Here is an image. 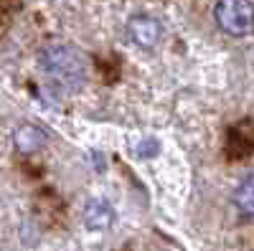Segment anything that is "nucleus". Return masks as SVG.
I'll use <instances>...</instances> for the list:
<instances>
[{
    "label": "nucleus",
    "mask_w": 254,
    "mask_h": 251,
    "mask_svg": "<svg viewBox=\"0 0 254 251\" xmlns=\"http://www.w3.org/2000/svg\"><path fill=\"white\" fill-rule=\"evenodd\" d=\"M41 66L61 87H79L87 79V56L69 44H54L41 51Z\"/></svg>",
    "instance_id": "obj_1"
},
{
    "label": "nucleus",
    "mask_w": 254,
    "mask_h": 251,
    "mask_svg": "<svg viewBox=\"0 0 254 251\" xmlns=\"http://www.w3.org/2000/svg\"><path fill=\"white\" fill-rule=\"evenodd\" d=\"M214 18L224 33L242 38L254 31V3L252 0H216Z\"/></svg>",
    "instance_id": "obj_2"
},
{
    "label": "nucleus",
    "mask_w": 254,
    "mask_h": 251,
    "mask_svg": "<svg viewBox=\"0 0 254 251\" xmlns=\"http://www.w3.org/2000/svg\"><path fill=\"white\" fill-rule=\"evenodd\" d=\"M127 33L140 49H155L163 38V26L153 15H132L127 20Z\"/></svg>",
    "instance_id": "obj_3"
},
{
    "label": "nucleus",
    "mask_w": 254,
    "mask_h": 251,
    "mask_svg": "<svg viewBox=\"0 0 254 251\" xmlns=\"http://www.w3.org/2000/svg\"><path fill=\"white\" fill-rule=\"evenodd\" d=\"M115 223V208L104 198H92L84 205V226L89 231H107Z\"/></svg>",
    "instance_id": "obj_4"
},
{
    "label": "nucleus",
    "mask_w": 254,
    "mask_h": 251,
    "mask_svg": "<svg viewBox=\"0 0 254 251\" xmlns=\"http://www.w3.org/2000/svg\"><path fill=\"white\" fill-rule=\"evenodd\" d=\"M13 145L20 155H36L46 148V132L36 124H20L13 132Z\"/></svg>",
    "instance_id": "obj_5"
},
{
    "label": "nucleus",
    "mask_w": 254,
    "mask_h": 251,
    "mask_svg": "<svg viewBox=\"0 0 254 251\" xmlns=\"http://www.w3.org/2000/svg\"><path fill=\"white\" fill-rule=\"evenodd\" d=\"M234 203L242 213L254 216V175H249L247 180L239 183V188L234 191Z\"/></svg>",
    "instance_id": "obj_6"
},
{
    "label": "nucleus",
    "mask_w": 254,
    "mask_h": 251,
    "mask_svg": "<svg viewBox=\"0 0 254 251\" xmlns=\"http://www.w3.org/2000/svg\"><path fill=\"white\" fill-rule=\"evenodd\" d=\"M140 145H142V148L137 150V152H140V157H153V155L160 150V148H158V140H142Z\"/></svg>",
    "instance_id": "obj_7"
}]
</instances>
